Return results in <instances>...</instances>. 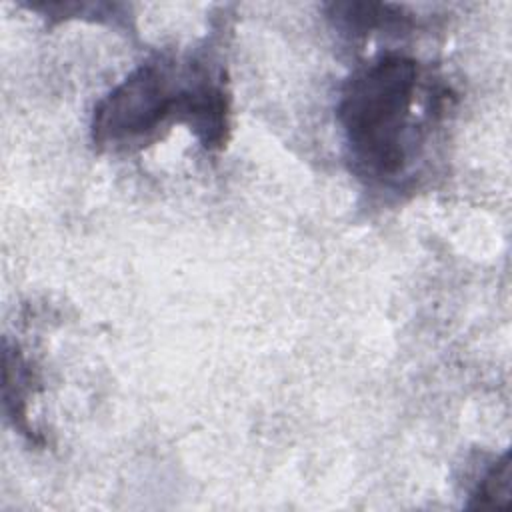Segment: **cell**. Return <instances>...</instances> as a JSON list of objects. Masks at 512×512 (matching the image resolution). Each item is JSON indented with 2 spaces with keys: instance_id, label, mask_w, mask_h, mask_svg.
<instances>
[{
  "instance_id": "1",
  "label": "cell",
  "mask_w": 512,
  "mask_h": 512,
  "mask_svg": "<svg viewBox=\"0 0 512 512\" xmlns=\"http://www.w3.org/2000/svg\"><path fill=\"white\" fill-rule=\"evenodd\" d=\"M170 120L186 124L206 150H220L230 130L222 76L204 62L152 58L96 104L92 140L100 148L144 144Z\"/></svg>"
},
{
  "instance_id": "2",
  "label": "cell",
  "mask_w": 512,
  "mask_h": 512,
  "mask_svg": "<svg viewBox=\"0 0 512 512\" xmlns=\"http://www.w3.org/2000/svg\"><path fill=\"white\" fill-rule=\"evenodd\" d=\"M420 80V64L404 54H382L346 80L338 124L352 166L362 178L392 184L406 172L420 130Z\"/></svg>"
},
{
  "instance_id": "3",
  "label": "cell",
  "mask_w": 512,
  "mask_h": 512,
  "mask_svg": "<svg viewBox=\"0 0 512 512\" xmlns=\"http://www.w3.org/2000/svg\"><path fill=\"white\" fill-rule=\"evenodd\" d=\"M328 16L338 28L350 34H368L372 30L404 28L408 16L400 6L380 2H336L328 6Z\"/></svg>"
},
{
  "instance_id": "4",
  "label": "cell",
  "mask_w": 512,
  "mask_h": 512,
  "mask_svg": "<svg viewBox=\"0 0 512 512\" xmlns=\"http://www.w3.org/2000/svg\"><path fill=\"white\" fill-rule=\"evenodd\" d=\"M32 372L28 362L18 350H4V406L14 422L24 434H30L28 426V396H30Z\"/></svg>"
},
{
  "instance_id": "5",
  "label": "cell",
  "mask_w": 512,
  "mask_h": 512,
  "mask_svg": "<svg viewBox=\"0 0 512 512\" xmlns=\"http://www.w3.org/2000/svg\"><path fill=\"white\" fill-rule=\"evenodd\" d=\"M512 504V460L510 454H502L480 478L478 486L470 494L468 508H508Z\"/></svg>"
}]
</instances>
